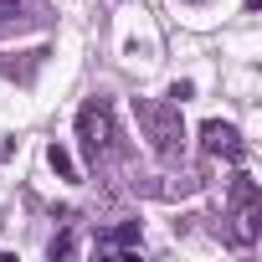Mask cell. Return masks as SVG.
<instances>
[{
  "instance_id": "obj_3",
  "label": "cell",
  "mask_w": 262,
  "mask_h": 262,
  "mask_svg": "<svg viewBox=\"0 0 262 262\" xmlns=\"http://www.w3.org/2000/svg\"><path fill=\"white\" fill-rule=\"evenodd\" d=\"M206 149H211V155H226V160H242V139H236V128L221 123V118L206 123Z\"/></svg>"
},
{
  "instance_id": "obj_4",
  "label": "cell",
  "mask_w": 262,
  "mask_h": 262,
  "mask_svg": "<svg viewBox=\"0 0 262 262\" xmlns=\"http://www.w3.org/2000/svg\"><path fill=\"white\" fill-rule=\"evenodd\" d=\"M47 160H52V170H57L62 180H77V165H72V155H67L62 144H52V149H47Z\"/></svg>"
},
{
  "instance_id": "obj_2",
  "label": "cell",
  "mask_w": 262,
  "mask_h": 262,
  "mask_svg": "<svg viewBox=\"0 0 262 262\" xmlns=\"http://www.w3.org/2000/svg\"><path fill=\"white\" fill-rule=\"evenodd\" d=\"M77 139H82V155L88 160H103L113 149V113H108V98H88L77 108Z\"/></svg>"
},
{
  "instance_id": "obj_1",
  "label": "cell",
  "mask_w": 262,
  "mask_h": 262,
  "mask_svg": "<svg viewBox=\"0 0 262 262\" xmlns=\"http://www.w3.org/2000/svg\"><path fill=\"white\" fill-rule=\"evenodd\" d=\"M134 118L144 123V134H149V144H155L160 160H175V155L185 149L180 103H144V98H134Z\"/></svg>"
}]
</instances>
